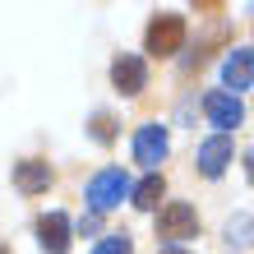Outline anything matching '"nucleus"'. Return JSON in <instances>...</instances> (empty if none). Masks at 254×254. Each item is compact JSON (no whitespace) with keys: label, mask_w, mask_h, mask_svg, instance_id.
<instances>
[{"label":"nucleus","mask_w":254,"mask_h":254,"mask_svg":"<svg viewBox=\"0 0 254 254\" xmlns=\"http://www.w3.org/2000/svg\"><path fill=\"white\" fill-rule=\"evenodd\" d=\"M129 176L121 167H107V171H97L93 181H88V203H93V213H111L121 199H129Z\"/></svg>","instance_id":"obj_1"},{"label":"nucleus","mask_w":254,"mask_h":254,"mask_svg":"<svg viewBox=\"0 0 254 254\" xmlns=\"http://www.w3.org/2000/svg\"><path fill=\"white\" fill-rule=\"evenodd\" d=\"M181 42H185V19L181 14H157L148 23V51L153 56H176Z\"/></svg>","instance_id":"obj_2"},{"label":"nucleus","mask_w":254,"mask_h":254,"mask_svg":"<svg viewBox=\"0 0 254 254\" xmlns=\"http://www.w3.org/2000/svg\"><path fill=\"white\" fill-rule=\"evenodd\" d=\"M157 236L167 241H185V236H199V213L190 203H167L157 213Z\"/></svg>","instance_id":"obj_3"},{"label":"nucleus","mask_w":254,"mask_h":254,"mask_svg":"<svg viewBox=\"0 0 254 254\" xmlns=\"http://www.w3.org/2000/svg\"><path fill=\"white\" fill-rule=\"evenodd\" d=\"M203 111H208V121H213L222 134H231L236 125L245 121V107H241V97H231V93H208V97H203Z\"/></svg>","instance_id":"obj_4"},{"label":"nucleus","mask_w":254,"mask_h":254,"mask_svg":"<svg viewBox=\"0 0 254 254\" xmlns=\"http://www.w3.org/2000/svg\"><path fill=\"white\" fill-rule=\"evenodd\" d=\"M167 157V129L162 125H143L139 134H134V162L148 171H157V162Z\"/></svg>","instance_id":"obj_5"},{"label":"nucleus","mask_w":254,"mask_h":254,"mask_svg":"<svg viewBox=\"0 0 254 254\" xmlns=\"http://www.w3.org/2000/svg\"><path fill=\"white\" fill-rule=\"evenodd\" d=\"M222 83H227L231 97L241 93V88L254 83V51H250V47H236L227 61H222Z\"/></svg>","instance_id":"obj_6"},{"label":"nucleus","mask_w":254,"mask_h":254,"mask_svg":"<svg viewBox=\"0 0 254 254\" xmlns=\"http://www.w3.org/2000/svg\"><path fill=\"white\" fill-rule=\"evenodd\" d=\"M111 83L121 88L125 97L143 93V83H148V65L139 61V56H116V65H111Z\"/></svg>","instance_id":"obj_7"},{"label":"nucleus","mask_w":254,"mask_h":254,"mask_svg":"<svg viewBox=\"0 0 254 254\" xmlns=\"http://www.w3.org/2000/svg\"><path fill=\"white\" fill-rule=\"evenodd\" d=\"M37 241L47 254H65L69 250V217L65 213H47V217H37Z\"/></svg>","instance_id":"obj_8"},{"label":"nucleus","mask_w":254,"mask_h":254,"mask_svg":"<svg viewBox=\"0 0 254 254\" xmlns=\"http://www.w3.org/2000/svg\"><path fill=\"white\" fill-rule=\"evenodd\" d=\"M231 162V134H213V139H203L199 148V171L203 176H222Z\"/></svg>","instance_id":"obj_9"},{"label":"nucleus","mask_w":254,"mask_h":254,"mask_svg":"<svg viewBox=\"0 0 254 254\" xmlns=\"http://www.w3.org/2000/svg\"><path fill=\"white\" fill-rule=\"evenodd\" d=\"M47 185H51V167H47V162L28 157V162L14 167V190H19V194H42Z\"/></svg>","instance_id":"obj_10"},{"label":"nucleus","mask_w":254,"mask_h":254,"mask_svg":"<svg viewBox=\"0 0 254 254\" xmlns=\"http://www.w3.org/2000/svg\"><path fill=\"white\" fill-rule=\"evenodd\" d=\"M129 194H134V208H143V213H148V208H157V199L167 194V181H162L157 171H148V176H143V181L134 185Z\"/></svg>","instance_id":"obj_11"},{"label":"nucleus","mask_w":254,"mask_h":254,"mask_svg":"<svg viewBox=\"0 0 254 254\" xmlns=\"http://www.w3.org/2000/svg\"><path fill=\"white\" fill-rule=\"evenodd\" d=\"M227 236H231L236 245H254V217H231Z\"/></svg>","instance_id":"obj_12"},{"label":"nucleus","mask_w":254,"mask_h":254,"mask_svg":"<svg viewBox=\"0 0 254 254\" xmlns=\"http://www.w3.org/2000/svg\"><path fill=\"white\" fill-rule=\"evenodd\" d=\"M93 254H134V245H129V236H107Z\"/></svg>","instance_id":"obj_13"},{"label":"nucleus","mask_w":254,"mask_h":254,"mask_svg":"<svg viewBox=\"0 0 254 254\" xmlns=\"http://www.w3.org/2000/svg\"><path fill=\"white\" fill-rule=\"evenodd\" d=\"M93 134L107 143V139H111V116H97V121H93Z\"/></svg>","instance_id":"obj_14"},{"label":"nucleus","mask_w":254,"mask_h":254,"mask_svg":"<svg viewBox=\"0 0 254 254\" xmlns=\"http://www.w3.org/2000/svg\"><path fill=\"white\" fill-rule=\"evenodd\" d=\"M245 176H250V185H254V148L245 153Z\"/></svg>","instance_id":"obj_15"},{"label":"nucleus","mask_w":254,"mask_h":254,"mask_svg":"<svg viewBox=\"0 0 254 254\" xmlns=\"http://www.w3.org/2000/svg\"><path fill=\"white\" fill-rule=\"evenodd\" d=\"M162 254H194V250H181V245H171V250H162Z\"/></svg>","instance_id":"obj_16"},{"label":"nucleus","mask_w":254,"mask_h":254,"mask_svg":"<svg viewBox=\"0 0 254 254\" xmlns=\"http://www.w3.org/2000/svg\"><path fill=\"white\" fill-rule=\"evenodd\" d=\"M0 254H9V250H0Z\"/></svg>","instance_id":"obj_17"}]
</instances>
